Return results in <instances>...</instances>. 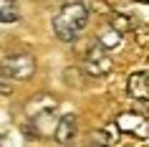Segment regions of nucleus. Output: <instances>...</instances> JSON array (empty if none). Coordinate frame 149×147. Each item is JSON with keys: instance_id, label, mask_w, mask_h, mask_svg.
<instances>
[{"instance_id": "obj_1", "label": "nucleus", "mask_w": 149, "mask_h": 147, "mask_svg": "<svg viewBox=\"0 0 149 147\" xmlns=\"http://www.w3.org/2000/svg\"><path fill=\"white\" fill-rule=\"evenodd\" d=\"M88 23V10L84 3H66L58 15L53 18V33L58 36L61 41L71 43L81 36V31L86 28Z\"/></svg>"}, {"instance_id": "obj_2", "label": "nucleus", "mask_w": 149, "mask_h": 147, "mask_svg": "<svg viewBox=\"0 0 149 147\" xmlns=\"http://www.w3.org/2000/svg\"><path fill=\"white\" fill-rule=\"evenodd\" d=\"M0 74L10 81H25L36 74V58L31 53H10L0 63Z\"/></svg>"}, {"instance_id": "obj_3", "label": "nucleus", "mask_w": 149, "mask_h": 147, "mask_svg": "<svg viewBox=\"0 0 149 147\" xmlns=\"http://www.w3.org/2000/svg\"><path fill=\"white\" fill-rule=\"evenodd\" d=\"M81 69L86 71L88 76H104V74H109V71L114 69V63H111L109 51H104V48L96 43V46H94V48H88V53L84 56Z\"/></svg>"}, {"instance_id": "obj_4", "label": "nucleus", "mask_w": 149, "mask_h": 147, "mask_svg": "<svg viewBox=\"0 0 149 147\" xmlns=\"http://www.w3.org/2000/svg\"><path fill=\"white\" fill-rule=\"evenodd\" d=\"M56 107H58V99L56 96H51V94H38V96H33L28 104H25V112H28V117H40V114H48V112H56Z\"/></svg>"}, {"instance_id": "obj_5", "label": "nucleus", "mask_w": 149, "mask_h": 147, "mask_svg": "<svg viewBox=\"0 0 149 147\" xmlns=\"http://www.w3.org/2000/svg\"><path fill=\"white\" fill-rule=\"evenodd\" d=\"M76 132H79V127H76V117H73V114H63L61 119L56 122L53 137L58 139L61 145H68V142L76 139Z\"/></svg>"}, {"instance_id": "obj_6", "label": "nucleus", "mask_w": 149, "mask_h": 147, "mask_svg": "<svg viewBox=\"0 0 149 147\" xmlns=\"http://www.w3.org/2000/svg\"><path fill=\"white\" fill-rule=\"evenodd\" d=\"M126 89H129V94H132L134 99H139L147 104L149 101V84H147V71L141 69L136 71V74H132L129 76V84H126Z\"/></svg>"}, {"instance_id": "obj_7", "label": "nucleus", "mask_w": 149, "mask_h": 147, "mask_svg": "<svg viewBox=\"0 0 149 147\" xmlns=\"http://www.w3.org/2000/svg\"><path fill=\"white\" fill-rule=\"evenodd\" d=\"M119 127V129H124V132H132V134H136V129L141 132V137H147V119L144 117H136L132 114V112H121V114L116 117V122H114Z\"/></svg>"}, {"instance_id": "obj_8", "label": "nucleus", "mask_w": 149, "mask_h": 147, "mask_svg": "<svg viewBox=\"0 0 149 147\" xmlns=\"http://www.w3.org/2000/svg\"><path fill=\"white\" fill-rule=\"evenodd\" d=\"M109 28L119 33H129V31H136V18L126 15V13H109Z\"/></svg>"}, {"instance_id": "obj_9", "label": "nucleus", "mask_w": 149, "mask_h": 147, "mask_svg": "<svg viewBox=\"0 0 149 147\" xmlns=\"http://www.w3.org/2000/svg\"><path fill=\"white\" fill-rule=\"evenodd\" d=\"M18 18H20L18 3H13V0H0V23H15Z\"/></svg>"}, {"instance_id": "obj_10", "label": "nucleus", "mask_w": 149, "mask_h": 147, "mask_svg": "<svg viewBox=\"0 0 149 147\" xmlns=\"http://www.w3.org/2000/svg\"><path fill=\"white\" fill-rule=\"evenodd\" d=\"M99 46L104 48V51H111V48H119L121 46V33L114 31V28H109V31H104L101 36H99Z\"/></svg>"}, {"instance_id": "obj_11", "label": "nucleus", "mask_w": 149, "mask_h": 147, "mask_svg": "<svg viewBox=\"0 0 149 147\" xmlns=\"http://www.w3.org/2000/svg\"><path fill=\"white\" fill-rule=\"evenodd\" d=\"M86 10H91V13H101V15H109V13H111V5L106 3V0H91V5H88Z\"/></svg>"}, {"instance_id": "obj_12", "label": "nucleus", "mask_w": 149, "mask_h": 147, "mask_svg": "<svg viewBox=\"0 0 149 147\" xmlns=\"http://www.w3.org/2000/svg\"><path fill=\"white\" fill-rule=\"evenodd\" d=\"M66 81H68V86H81V71L79 69H68L66 71Z\"/></svg>"}, {"instance_id": "obj_13", "label": "nucleus", "mask_w": 149, "mask_h": 147, "mask_svg": "<svg viewBox=\"0 0 149 147\" xmlns=\"http://www.w3.org/2000/svg\"><path fill=\"white\" fill-rule=\"evenodd\" d=\"M0 94H10V84H8V79L0 74Z\"/></svg>"}, {"instance_id": "obj_14", "label": "nucleus", "mask_w": 149, "mask_h": 147, "mask_svg": "<svg viewBox=\"0 0 149 147\" xmlns=\"http://www.w3.org/2000/svg\"><path fill=\"white\" fill-rule=\"evenodd\" d=\"M136 3H149V0H136Z\"/></svg>"}]
</instances>
